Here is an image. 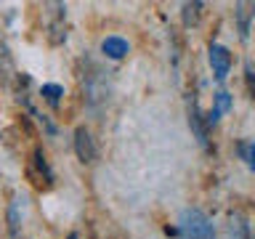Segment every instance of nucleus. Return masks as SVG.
<instances>
[{"instance_id":"obj_1","label":"nucleus","mask_w":255,"mask_h":239,"mask_svg":"<svg viewBox=\"0 0 255 239\" xmlns=\"http://www.w3.org/2000/svg\"><path fill=\"white\" fill-rule=\"evenodd\" d=\"M175 239H215V229L202 210H183Z\"/></svg>"},{"instance_id":"obj_2","label":"nucleus","mask_w":255,"mask_h":239,"mask_svg":"<svg viewBox=\"0 0 255 239\" xmlns=\"http://www.w3.org/2000/svg\"><path fill=\"white\" fill-rule=\"evenodd\" d=\"M210 67H213L215 80L223 83L229 75V69H231V53L223 45H210Z\"/></svg>"},{"instance_id":"obj_3","label":"nucleus","mask_w":255,"mask_h":239,"mask_svg":"<svg viewBox=\"0 0 255 239\" xmlns=\"http://www.w3.org/2000/svg\"><path fill=\"white\" fill-rule=\"evenodd\" d=\"M75 151L83 162H93L96 159V143H93L91 133H88L85 127H77L75 130Z\"/></svg>"},{"instance_id":"obj_4","label":"nucleus","mask_w":255,"mask_h":239,"mask_svg":"<svg viewBox=\"0 0 255 239\" xmlns=\"http://www.w3.org/2000/svg\"><path fill=\"white\" fill-rule=\"evenodd\" d=\"M237 24H239V37L247 40L250 32V21L255 19V3H237Z\"/></svg>"},{"instance_id":"obj_5","label":"nucleus","mask_w":255,"mask_h":239,"mask_svg":"<svg viewBox=\"0 0 255 239\" xmlns=\"http://www.w3.org/2000/svg\"><path fill=\"white\" fill-rule=\"evenodd\" d=\"M189 125H191V130H194L197 141L207 143V122H205V117H202V112H199L197 104H191V109H189Z\"/></svg>"},{"instance_id":"obj_6","label":"nucleus","mask_w":255,"mask_h":239,"mask_svg":"<svg viewBox=\"0 0 255 239\" xmlns=\"http://www.w3.org/2000/svg\"><path fill=\"white\" fill-rule=\"evenodd\" d=\"M101 51L109 56V59H123V56L128 53V40L123 37H107L101 43Z\"/></svg>"},{"instance_id":"obj_7","label":"nucleus","mask_w":255,"mask_h":239,"mask_svg":"<svg viewBox=\"0 0 255 239\" xmlns=\"http://www.w3.org/2000/svg\"><path fill=\"white\" fill-rule=\"evenodd\" d=\"M199 16H202V3H199V0H194V3H183V24H186V27L197 24Z\"/></svg>"},{"instance_id":"obj_8","label":"nucleus","mask_w":255,"mask_h":239,"mask_svg":"<svg viewBox=\"0 0 255 239\" xmlns=\"http://www.w3.org/2000/svg\"><path fill=\"white\" fill-rule=\"evenodd\" d=\"M45 96V101H51V104H59V99L64 96V88L61 85H53V83H48V85H43V91H40Z\"/></svg>"},{"instance_id":"obj_9","label":"nucleus","mask_w":255,"mask_h":239,"mask_svg":"<svg viewBox=\"0 0 255 239\" xmlns=\"http://www.w3.org/2000/svg\"><path fill=\"white\" fill-rule=\"evenodd\" d=\"M239 154H242V159L250 167H255V143H250V141L239 143Z\"/></svg>"},{"instance_id":"obj_10","label":"nucleus","mask_w":255,"mask_h":239,"mask_svg":"<svg viewBox=\"0 0 255 239\" xmlns=\"http://www.w3.org/2000/svg\"><path fill=\"white\" fill-rule=\"evenodd\" d=\"M8 221H11V234H16V231H19V199H13V202H11Z\"/></svg>"},{"instance_id":"obj_11","label":"nucleus","mask_w":255,"mask_h":239,"mask_svg":"<svg viewBox=\"0 0 255 239\" xmlns=\"http://www.w3.org/2000/svg\"><path fill=\"white\" fill-rule=\"evenodd\" d=\"M218 115H223V112L231 109V96L229 93H218V99H215V107H213Z\"/></svg>"},{"instance_id":"obj_12","label":"nucleus","mask_w":255,"mask_h":239,"mask_svg":"<svg viewBox=\"0 0 255 239\" xmlns=\"http://www.w3.org/2000/svg\"><path fill=\"white\" fill-rule=\"evenodd\" d=\"M247 83H250V91L255 96V72H253V64H247Z\"/></svg>"},{"instance_id":"obj_13","label":"nucleus","mask_w":255,"mask_h":239,"mask_svg":"<svg viewBox=\"0 0 255 239\" xmlns=\"http://www.w3.org/2000/svg\"><path fill=\"white\" fill-rule=\"evenodd\" d=\"M69 239H77V237H75V234H72V237H69Z\"/></svg>"}]
</instances>
